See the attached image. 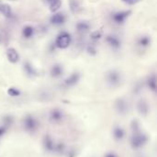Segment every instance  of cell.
I'll use <instances>...</instances> for the list:
<instances>
[{
	"mask_svg": "<svg viewBox=\"0 0 157 157\" xmlns=\"http://www.w3.org/2000/svg\"><path fill=\"white\" fill-rule=\"evenodd\" d=\"M87 54H88L89 55H91V56L96 55V54H97V52H98L96 46H95V45H93V44H90V45L87 46Z\"/></svg>",
	"mask_w": 157,
	"mask_h": 157,
	"instance_id": "d4e9b609",
	"label": "cell"
},
{
	"mask_svg": "<svg viewBox=\"0 0 157 157\" xmlns=\"http://www.w3.org/2000/svg\"><path fill=\"white\" fill-rule=\"evenodd\" d=\"M80 80V74L79 73H73L71 76H69L65 80V86H66L67 87H74L76 86V84L79 82Z\"/></svg>",
	"mask_w": 157,
	"mask_h": 157,
	"instance_id": "52a82bcc",
	"label": "cell"
},
{
	"mask_svg": "<svg viewBox=\"0 0 157 157\" xmlns=\"http://www.w3.org/2000/svg\"><path fill=\"white\" fill-rule=\"evenodd\" d=\"M148 142V137L147 135L142 132L141 131L133 132L131 139V144L133 149H140L142 146L146 144Z\"/></svg>",
	"mask_w": 157,
	"mask_h": 157,
	"instance_id": "6da1fadb",
	"label": "cell"
},
{
	"mask_svg": "<svg viewBox=\"0 0 157 157\" xmlns=\"http://www.w3.org/2000/svg\"><path fill=\"white\" fill-rule=\"evenodd\" d=\"M64 119H65L64 112L58 109H54L50 112L49 120L52 123H60L64 120Z\"/></svg>",
	"mask_w": 157,
	"mask_h": 157,
	"instance_id": "8992f818",
	"label": "cell"
},
{
	"mask_svg": "<svg viewBox=\"0 0 157 157\" xmlns=\"http://www.w3.org/2000/svg\"><path fill=\"white\" fill-rule=\"evenodd\" d=\"M147 86H148V87L153 92L156 91V76H155V75L151 76L148 78V80H147Z\"/></svg>",
	"mask_w": 157,
	"mask_h": 157,
	"instance_id": "44dd1931",
	"label": "cell"
},
{
	"mask_svg": "<svg viewBox=\"0 0 157 157\" xmlns=\"http://www.w3.org/2000/svg\"><path fill=\"white\" fill-rule=\"evenodd\" d=\"M131 14V10H126V11H119V12H115L112 14L111 18L113 21L116 24H123L125 22V20L127 19V18Z\"/></svg>",
	"mask_w": 157,
	"mask_h": 157,
	"instance_id": "5b68a950",
	"label": "cell"
},
{
	"mask_svg": "<svg viewBox=\"0 0 157 157\" xmlns=\"http://www.w3.org/2000/svg\"><path fill=\"white\" fill-rule=\"evenodd\" d=\"M105 157H118V156L114 153H107L106 155H105Z\"/></svg>",
	"mask_w": 157,
	"mask_h": 157,
	"instance_id": "f1b7e54d",
	"label": "cell"
},
{
	"mask_svg": "<svg viewBox=\"0 0 157 157\" xmlns=\"http://www.w3.org/2000/svg\"><path fill=\"white\" fill-rule=\"evenodd\" d=\"M7 94L10 97H18L20 95V91L15 87H10L7 89Z\"/></svg>",
	"mask_w": 157,
	"mask_h": 157,
	"instance_id": "cb8c5ba5",
	"label": "cell"
},
{
	"mask_svg": "<svg viewBox=\"0 0 157 157\" xmlns=\"http://www.w3.org/2000/svg\"><path fill=\"white\" fill-rule=\"evenodd\" d=\"M43 146H44L45 150L48 152H51L55 149L54 142L50 135H45V137L43 139Z\"/></svg>",
	"mask_w": 157,
	"mask_h": 157,
	"instance_id": "4fadbf2b",
	"label": "cell"
},
{
	"mask_svg": "<svg viewBox=\"0 0 157 157\" xmlns=\"http://www.w3.org/2000/svg\"><path fill=\"white\" fill-rule=\"evenodd\" d=\"M23 127L29 132H34L38 128V121L33 116L28 115L23 120Z\"/></svg>",
	"mask_w": 157,
	"mask_h": 157,
	"instance_id": "3957f363",
	"label": "cell"
},
{
	"mask_svg": "<svg viewBox=\"0 0 157 157\" xmlns=\"http://www.w3.org/2000/svg\"><path fill=\"white\" fill-rule=\"evenodd\" d=\"M0 13H2L6 18H11L12 17V9L9 5L7 4H1V10Z\"/></svg>",
	"mask_w": 157,
	"mask_h": 157,
	"instance_id": "e0dca14e",
	"label": "cell"
},
{
	"mask_svg": "<svg viewBox=\"0 0 157 157\" xmlns=\"http://www.w3.org/2000/svg\"><path fill=\"white\" fill-rule=\"evenodd\" d=\"M24 70L26 72V74L29 76H36V71L33 68V66L31 65L29 62H26L24 64Z\"/></svg>",
	"mask_w": 157,
	"mask_h": 157,
	"instance_id": "ffe728a7",
	"label": "cell"
},
{
	"mask_svg": "<svg viewBox=\"0 0 157 157\" xmlns=\"http://www.w3.org/2000/svg\"><path fill=\"white\" fill-rule=\"evenodd\" d=\"M7 57L8 59V61L12 64H16L19 61V54L17 51L16 49L10 47L7 50Z\"/></svg>",
	"mask_w": 157,
	"mask_h": 157,
	"instance_id": "30bf717a",
	"label": "cell"
},
{
	"mask_svg": "<svg viewBox=\"0 0 157 157\" xmlns=\"http://www.w3.org/2000/svg\"><path fill=\"white\" fill-rule=\"evenodd\" d=\"M108 83L112 87H117L121 82V76L117 70H110L107 74Z\"/></svg>",
	"mask_w": 157,
	"mask_h": 157,
	"instance_id": "277c9868",
	"label": "cell"
},
{
	"mask_svg": "<svg viewBox=\"0 0 157 157\" xmlns=\"http://www.w3.org/2000/svg\"><path fill=\"white\" fill-rule=\"evenodd\" d=\"M0 10H1V4H0Z\"/></svg>",
	"mask_w": 157,
	"mask_h": 157,
	"instance_id": "4dcf8cb0",
	"label": "cell"
},
{
	"mask_svg": "<svg viewBox=\"0 0 157 157\" xmlns=\"http://www.w3.org/2000/svg\"><path fill=\"white\" fill-rule=\"evenodd\" d=\"M34 34V28L31 26H25L22 29V35L26 39H29Z\"/></svg>",
	"mask_w": 157,
	"mask_h": 157,
	"instance_id": "ac0fdd59",
	"label": "cell"
},
{
	"mask_svg": "<svg viewBox=\"0 0 157 157\" xmlns=\"http://www.w3.org/2000/svg\"><path fill=\"white\" fill-rule=\"evenodd\" d=\"M65 19L66 18H65V16L64 14L57 13V14H54V15L51 16L50 21L52 25H54V26H61L62 24H65Z\"/></svg>",
	"mask_w": 157,
	"mask_h": 157,
	"instance_id": "8fae6325",
	"label": "cell"
},
{
	"mask_svg": "<svg viewBox=\"0 0 157 157\" xmlns=\"http://www.w3.org/2000/svg\"><path fill=\"white\" fill-rule=\"evenodd\" d=\"M124 135H125V132H124V130L121 127H120V126L114 127V129H113V137H114L115 140L121 141L124 138Z\"/></svg>",
	"mask_w": 157,
	"mask_h": 157,
	"instance_id": "2e32d148",
	"label": "cell"
},
{
	"mask_svg": "<svg viewBox=\"0 0 157 157\" xmlns=\"http://www.w3.org/2000/svg\"><path fill=\"white\" fill-rule=\"evenodd\" d=\"M61 6H62L61 0H54V2L50 3V11L52 12V13L56 12L57 10L61 7Z\"/></svg>",
	"mask_w": 157,
	"mask_h": 157,
	"instance_id": "7402d4cb",
	"label": "cell"
},
{
	"mask_svg": "<svg viewBox=\"0 0 157 157\" xmlns=\"http://www.w3.org/2000/svg\"><path fill=\"white\" fill-rule=\"evenodd\" d=\"M71 41H72L71 35L68 32H66V31H62L56 38L55 46L59 49H66L71 44Z\"/></svg>",
	"mask_w": 157,
	"mask_h": 157,
	"instance_id": "7a4b0ae2",
	"label": "cell"
},
{
	"mask_svg": "<svg viewBox=\"0 0 157 157\" xmlns=\"http://www.w3.org/2000/svg\"><path fill=\"white\" fill-rule=\"evenodd\" d=\"M76 29L78 32L84 33V32H87L90 29V24L87 21H79L76 25Z\"/></svg>",
	"mask_w": 157,
	"mask_h": 157,
	"instance_id": "9a60e30c",
	"label": "cell"
},
{
	"mask_svg": "<svg viewBox=\"0 0 157 157\" xmlns=\"http://www.w3.org/2000/svg\"><path fill=\"white\" fill-rule=\"evenodd\" d=\"M102 37V30H96L91 33V39L94 40H99Z\"/></svg>",
	"mask_w": 157,
	"mask_h": 157,
	"instance_id": "484cf974",
	"label": "cell"
},
{
	"mask_svg": "<svg viewBox=\"0 0 157 157\" xmlns=\"http://www.w3.org/2000/svg\"><path fill=\"white\" fill-rule=\"evenodd\" d=\"M137 43L142 47H147L151 44V38L149 36H142L138 39Z\"/></svg>",
	"mask_w": 157,
	"mask_h": 157,
	"instance_id": "d6986e66",
	"label": "cell"
},
{
	"mask_svg": "<svg viewBox=\"0 0 157 157\" xmlns=\"http://www.w3.org/2000/svg\"><path fill=\"white\" fill-rule=\"evenodd\" d=\"M121 1L127 5H134V4H137L139 3L142 0H121Z\"/></svg>",
	"mask_w": 157,
	"mask_h": 157,
	"instance_id": "4316f807",
	"label": "cell"
},
{
	"mask_svg": "<svg viewBox=\"0 0 157 157\" xmlns=\"http://www.w3.org/2000/svg\"><path fill=\"white\" fill-rule=\"evenodd\" d=\"M70 9L73 13H77L80 10V6L76 0H70Z\"/></svg>",
	"mask_w": 157,
	"mask_h": 157,
	"instance_id": "603a6c76",
	"label": "cell"
},
{
	"mask_svg": "<svg viewBox=\"0 0 157 157\" xmlns=\"http://www.w3.org/2000/svg\"><path fill=\"white\" fill-rule=\"evenodd\" d=\"M106 41L107 43L113 49H120L121 46V41L117 37V36H114V35H108L106 37Z\"/></svg>",
	"mask_w": 157,
	"mask_h": 157,
	"instance_id": "ba28073f",
	"label": "cell"
},
{
	"mask_svg": "<svg viewBox=\"0 0 157 157\" xmlns=\"http://www.w3.org/2000/svg\"><path fill=\"white\" fill-rule=\"evenodd\" d=\"M137 109L141 115L146 116L149 112V106H148L147 102H146L144 99H141L137 104Z\"/></svg>",
	"mask_w": 157,
	"mask_h": 157,
	"instance_id": "5bb4252c",
	"label": "cell"
},
{
	"mask_svg": "<svg viewBox=\"0 0 157 157\" xmlns=\"http://www.w3.org/2000/svg\"><path fill=\"white\" fill-rule=\"evenodd\" d=\"M5 133H6V128L5 127H0V137H2Z\"/></svg>",
	"mask_w": 157,
	"mask_h": 157,
	"instance_id": "83f0119b",
	"label": "cell"
},
{
	"mask_svg": "<svg viewBox=\"0 0 157 157\" xmlns=\"http://www.w3.org/2000/svg\"><path fill=\"white\" fill-rule=\"evenodd\" d=\"M50 74L52 78H58L64 74V68H62L61 65L56 64L54 65H52V67L51 68Z\"/></svg>",
	"mask_w": 157,
	"mask_h": 157,
	"instance_id": "7c38bea8",
	"label": "cell"
},
{
	"mask_svg": "<svg viewBox=\"0 0 157 157\" xmlns=\"http://www.w3.org/2000/svg\"><path fill=\"white\" fill-rule=\"evenodd\" d=\"M45 1H46L47 3H49V4H50V3H51V2H54V0H45Z\"/></svg>",
	"mask_w": 157,
	"mask_h": 157,
	"instance_id": "f546056e",
	"label": "cell"
},
{
	"mask_svg": "<svg viewBox=\"0 0 157 157\" xmlns=\"http://www.w3.org/2000/svg\"><path fill=\"white\" fill-rule=\"evenodd\" d=\"M115 107H116V109L118 110V112L120 114H122L124 115L128 111V104H127V101L123 99V98H119L117 99L116 103H115Z\"/></svg>",
	"mask_w": 157,
	"mask_h": 157,
	"instance_id": "9c48e42d",
	"label": "cell"
}]
</instances>
